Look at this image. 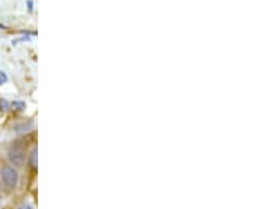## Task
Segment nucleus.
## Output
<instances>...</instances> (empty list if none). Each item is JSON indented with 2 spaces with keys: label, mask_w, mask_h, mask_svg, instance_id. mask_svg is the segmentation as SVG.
<instances>
[{
  "label": "nucleus",
  "mask_w": 253,
  "mask_h": 209,
  "mask_svg": "<svg viewBox=\"0 0 253 209\" xmlns=\"http://www.w3.org/2000/svg\"><path fill=\"white\" fill-rule=\"evenodd\" d=\"M7 159L14 169H20L26 164V149L21 143H13L7 150Z\"/></svg>",
  "instance_id": "f03ea898"
},
{
  "label": "nucleus",
  "mask_w": 253,
  "mask_h": 209,
  "mask_svg": "<svg viewBox=\"0 0 253 209\" xmlns=\"http://www.w3.org/2000/svg\"><path fill=\"white\" fill-rule=\"evenodd\" d=\"M6 80H7V77H6V73L0 72V84H1V83H4Z\"/></svg>",
  "instance_id": "20e7f679"
},
{
  "label": "nucleus",
  "mask_w": 253,
  "mask_h": 209,
  "mask_svg": "<svg viewBox=\"0 0 253 209\" xmlns=\"http://www.w3.org/2000/svg\"><path fill=\"white\" fill-rule=\"evenodd\" d=\"M0 198H1V194H0Z\"/></svg>",
  "instance_id": "423d86ee"
},
{
  "label": "nucleus",
  "mask_w": 253,
  "mask_h": 209,
  "mask_svg": "<svg viewBox=\"0 0 253 209\" xmlns=\"http://www.w3.org/2000/svg\"><path fill=\"white\" fill-rule=\"evenodd\" d=\"M17 209H33V207H31V205H28V204H24V205L18 207Z\"/></svg>",
  "instance_id": "39448f33"
},
{
  "label": "nucleus",
  "mask_w": 253,
  "mask_h": 209,
  "mask_svg": "<svg viewBox=\"0 0 253 209\" xmlns=\"http://www.w3.org/2000/svg\"><path fill=\"white\" fill-rule=\"evenodd\" d=\"M28 163L31 166V169H37V163H38V150H37V147H34L33 150H31V155H30V160H28Z\"/></svg>",
  "instance_id": "7ed1b4c3"
},
{
  "label": "nucleus",
  "mask_w": 253,
  "mask_h": 209,
  "mask_svg": "<svg viewBox=\"0 0 253 209\" xmlns=\"http://www.w3.org/2000/svg\"><path fill=\"white\" fill-rule=\"evenodd\" d=\"M0 182L6 191L16 190L18 184V172L11 164H4L0 169Z\"/></svg>",
  "instance_id": "f257e3e1"
}]
</instances>
